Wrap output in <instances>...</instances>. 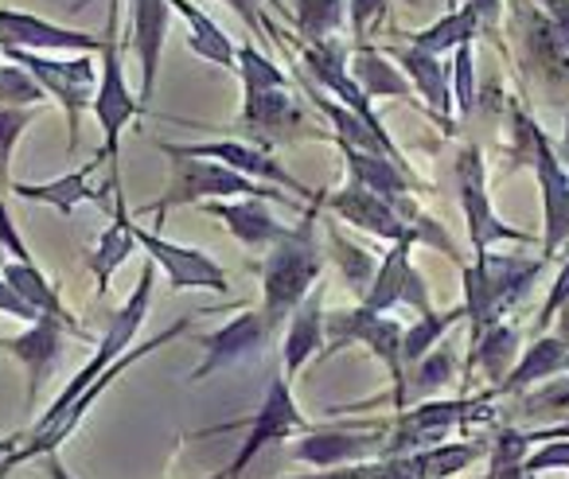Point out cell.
<instances>
[{"label":"cell","mask_w":569,"mask_h":479,"mask_svg":"<svg viewBox=\"0 0 569 479\" xmlns=\"http://www.w3.org/2000/svg\"><path fill=\"white\" fill-rule=\"evenodd\" d=\"M325 199V191H317L305 207V219L297 227H284V234L269 246L266 261H261V316H266L269 336H277L312 292V285H320L325 253L317 246V219Z\"/></svg>","instance_id":"obj_1"},{"label":"cell","mask_w":569,"mask_h":479,"mask_svg":"<svg viewBox=\"0 0 569 479\" xmlns=\"http://www.w3.org/2000/svg\"><path fill=\"white\" fill-rule=\"evenodd\" d=\"M152 281H157V266L152 261H144V269H141V281H137V289L129 292V300L126 305L113 312V320H110V328H106V336L98 339V355L87 362V367L79 370V375L71 378V386H67L63 393L56 398V406L48 409V413L36 421V429L28 432V440H40V437H48L51 429H56L59 421H63V413L74 406V401L82 398V393L90 390V386L98 382V375H106V370L113 367V362L121 359V355L133 347V339H137V331H141V323H144V316H149V300H152Z\"/></svg>","instance_id":"obj_2"},{"label":"cell","mask_w":569,"mask_h":479,"mask_svg":"<svg viewBox=\"0 0 569 479\" xmlns=\"http://www.w3.org/2000/svg\"><path fill=\"white\" fill-rule=\"evenodd\" d=\"M164 152H172V180L160 203H152V214H168L172 207L183 203H219V199H284V191L261 188V183L246 180V176L230 172L219 160H203V157H188L176 144H160Z\"/></svg>","instance_id":"obj_3"},{"label":"cell","mask_w":569,"mask_h":479,"mask_svg":"<svg viewBox=\"0 0 569 479\" xmlns=\"http://www.w3.org/2000/svg\"><path fill=\"white\" fill-rule=\"evenodd\" d=\"M402 336H406V328L398 320H390V316H375V312H367L363 305L340 308V312H328V320H325V351H320V359H328V355H336L348 343H367L371 355L390 375V401L406 406Z\"/></svg>","instance_id":"obj_4"},{"label":"cell","mask_w":569,"mask_h":479,"mask_svg":"<svg viewBox=\"0 0 569 479\" xmlns=\"http://www.w3.org/2000/svg\"><path fill=\"white\" fill-rule=\"evenodd\" d=\"M118 17H121V4L110 0V20H106V36H102V79H98L94 102H90L98 113V126H102V160H110L113 172H118L121 133H126L129 121L141 113V98H133L126 74H121Z\"/></svg>","instance_id":"obj_5"},{"label":"cell","mask_w":569,"mask_h":479,"mask_svg":"<svg viewBox=\"0 0 569 479\" xmlns=\"http://www.w3.org/2000/svg\"><path fill=\"white\" fill-rule=\"evenodd\" d=\"M519 137L527 144V160L538 172V188H542V261L558 258L561 246H569V172L558 160V152L550 149L546 133L538 129V121L519 118Z\"/></svg>","instance_id":"obj_6"},{"label":"cell","mask_w":569,"mask_h":479,"mask_svg":"<svg viewBox=\"0 0 569 479\" xmlns=\"http://www.w3.org/2000/svg\"><path fill=\"white\" fill-rule=\"evenodd\" d=\"M4 56L24 67L43 87V94L59 98V106L67 110V129H71L67 144L74 149V144H79V118H82V110L94 102V87H98L94 63H90L87 56L67 59L63 63V59H48V56H36V51H12V48H4Z\"/></svg>","instance_id":"obj_7"},{"label":"cell","mask_w":569,"mask_h":479,"mask_svg":"<svg viewBox=\"0 0 569 479\" xmlns=\"http://www.w3.org/2000/svg\"><path fill=\"white\" fill-rule=\"evenodd\" d=\"M457 196L460 207H465V219H468V238H472V258H483L491 253V242H527L530 234L522 230L507 227L503 219H496V207L488 199V176H483V157L476 144H465L457 157Z\"/></svg>","instance_id":"obj_8"},{"label":"cell","mask_w":569,"mask_h":479,"mask_svg":"<svg viewBox=\"0 0 569 479\" xmlns=\"http://www.w3.org/2000/svg\"><path fill=\"white\" fill-rule=\"evenodd\" d=\"M305 429H309V421H305V413L297 409L293 382H289L284 375H273V378H269V390H266V398H261L258 413L246 421L242 448H238L234 460H230L227 479L242 476V471L250 468L253 456L266 452L269 445H277V440L293 437V432H305Z\"/></svg>","instance_id":"obj_9"},{"label":"cell","mask_w":569,"mask_h":479,"mask_svg":"<svg viewBox=\"0 0 569 479\" xmlns=\"http://www.w3.org/2000/svg\"><path fill=\"white\" fill-rule=\"evenodd\" d=\"M375 432H356L351 425L343 429H309L301 440L289 445V456L301 463H312L317 471L340 468V463H363L390 456L387 425H371Z\"/></svg>","instance_id":"obj_10"},{"label":"cell","mask_w":569,"mask_h":479,"mask_svg":"<svg viewBox=\"0 0 569 479\" xmlns=\"http://www.w3.org/2000/svg\"><path fill=\"white\" fill-rule=\"evenodd\" d=\"M133 238H137V246H144V250H149L152 266L164 269V277H168V285H172V289H211V292H227L230 289L227 269H222L214 258H207L203 250L168 242L164 234L137 227V222H133Z\"/></svg>","instance_id":"obj_11"},{"label":"cell","mask_w":569,"mask_h":479,"mask_svg":"<svg viewBox=\"0 0 569 479\" xmlns=\"http://www.w3.org/2000/svg\"><path fill=\"white\" fill-rule=\"evenodd\" d=\"M413 242H418V238H413V230H410V234H406L402 242L390 246V253L379 261V273H375L371 289H367V297H363L367 312L387 316L390 308H398V305H413L418 308V316L433 312V308H429L426 285H421L418 269L410 266V246Z\"/></svg>","instance_id":"obj_12"},{"label":"cell","mask_w":569,"mask_h":479,"mask_svg":"<svg viewBox=\"0 0 569 479\" xmlns=\"http://www.w3.org/2000/svg\"><path fill=\"white\" fill-rule=\"evenodd\" d=\"M67 323L51 320V316H40L36 323H28L20 336L12 339H0V351H9L12 359L24 367V401L28 406H36V393L43 390V382L51 378V370L59 367V359H63V339H67Z\"/></svg>","instance_id":"obj_13"},{"label":"cell","mask_w":569,"mask_h":479,"mask_svg":"<svg viewBox=\"0 0 569 479\" xmlns=\"http://www.w3.org/2000/svg\"><path fill=\"white\" fill-rule=\"evenodd\" d=\"M0 48L12 51H82V56H102V36L74 32V28L51 24L32 12L0 9Z\"/></svg>","instance_id":"obj_14"},{"label":"cell","mask_w":569,"mask_h":479,"mask_svg":"<svg viewBox=\"0 0 569 479\" xmlns=\"http://www.w3.org/2000/svg\"><path fill=\"white\" fill-rule=\"evenodd\" d=\"M269 328H266V316L261 312H242L234 316L230 323H222L219 331L211 336H199V347H203V362L191 370V382H203L211 378L214 370L230 367V362H242L250 355H258L261 347L269 343Z\"/></svg>","instance_id":"obj_15"},{"label":"cell","mask_w":569,"mask_h":479,"mask_svg":"<svg viewBox=\"0 0 569 479\" xmlns=\"http://www.w3.org/2000/svg\"><path fill=\"white\" fill-rule=\"evenodd\" d=\"M301 59L305 67H309V74L320 82V87L328 90V94L340 98V106H348L356 118H363L367 126L375 129V133L387 137V129H382L379 113L371 110V98L363 94V90L356 87V79H351L348 71V56L340 51V43L325 40V43H301Z\"/></svg>","instance_id":"obj_16"},{"label":"cell","mask_w":569,"mask_h":479,"mask_svg":"<svg viewBox=\"0 0 569 479\" xmlns=\"http://www.w3.org/2000/svg\"><path fill=\"white\" fill-rule=\"evenodd\" d=\"M180 152H188V157H203V160H219V164H227L230 172L246 176V180H266V183H281V188H293L297 196L312 199L317 191L305 188L301 180H297L293 172L284 164H277L273 157H269L266 149H258V144H242V141H211V144H176Z\"/></svg>","instance_id":"obj_17"},{"label":"cell","mask_w":569,"mask_h":479,"mask_svg":"<svg viewBox=\"0 0 569 479\" xmlns=\"http://www.w3.org/2000/svg\"><path fill=\"white\" fill-rule=\"evenodd\" d=\"M515 24H519V40L527 51L530 67L542 74L546 82H569V48L561 43V36L553 32V24L538 9L519 4L515 9Z\"/></svg>","instance_id":"obj_18"},{"label":"cell","mask_w":569,"mask_h":479,"mask_svg":"<svg viewBox=\"0 0 569 479\" xmlns=\"http://www.w3.org/2000/svg\"><path fill=\"white\" fill-rule=\"evenodd\" d=\"M325 281L301 300L293 316H289V328H284V378L293 382L305 370L309 359H320V343H325Z\"/></svg>","instance_id":"obj_19"},{"label":"cell","mask_w":569,"mask_h":479,"mask_svg":"<svg viewBox=\"0 0 569 479\" xmlns=\"http://www.w3.org/2000/svg\"><path fill=\"white\" fill-rule=\"evenodd\" d=\"M332 211L340 214V219H348L351 227L367 230V234L375 238H387V242H402L406 234H410V227H406L402 219H398V211L387 203V199H379L375 191L359 188V183H348V188H340L332 199Z\"/></svg>","instance_id":"obj_20"},{"label":"cell","mask_w":569,"mask_h":479,"mask_svg":"<svg viewBox=\"0 0 569 479\" xmlns=\"http://www.w3.org/2000/svg\"><path fill=\"white\" fill-rule=\"evenodd\" d=\"M207 214L227 222V230L246 246V250H269L284 227L266 211L261 199H219V203H203Z\"/></svg>","instance_id":"obj_21"},{"label":"cell","mask_w":569,"mask_h":479,"mask_svg":"<svg viewBox=\"0 0 569 479\" xmlns=\"http://www.w3.org/2000/svg\"><path fill=\"white\" fill-rule=\"evenodd\" d=\"M340 149H343V160H348L351 183L375 191V196L387 199L390 207H398L402 199H410V180H406L402 164H398L395 157H387V152L351 149V144H343V141H340Z\"/></svg>","instance_id":"obj_22"},{"label":"cell","mask_w":569,"mask_h":479,"mask_svg":"<svg viewBox=\"0 0 569 479\" xmlns=\"http://www.w3.org/2000/svg\"><path fill=\"white\" fill-rule=\"evenodd\" d=\"M558 375H569V347L561 343L558 336H538L535 343L519 355L515 370L503 378V386H499L496 393H527Z\"/></svg>","instance_id":"obj_23"},{"label":"cell","mask_w":569,"mask_h":479,"mask_svg":"<svg viewBox=\"0 0 569 479\" xmlns=\"http://www.w3.org/2000/svg\"><path fill=\"white\" fill-rule=\"evenodd\" d=\"M98 164H102V152H98L90 164H82L79 172L71 176H59V180H48V183H12V191H17L20 199H32V203H48L56 207L59 214H67L71 219V211L79 203H102V188H90V176L98 172Z\"/></svg>","instance_id":"obj_24"},{"label":"cell","mask_w":569,"mask_h":479,"mask_svg":"<svg viewBox=\"0 0 569 479\" xmlns=\"http://www.w3.org/2000/svg\"><path fill=\"white\" fill-rule=\"evenodd\" d=\"M0 277L9 281V289L32 308L36 316H51V320L67 323L71 331H82L79 320L63 308V297H59L56 285L43 277L40 266H24V261H0Z\"/></svg>","instance_id":"obj_25"},{"label":"cell","mask_w":569,"mask_h":479,"mask_svg":"<svg viewBox=\"0 0 569 479\" xmlns=\"http://www.w3.org/2000/svg\"><path fill=\"white\" fill-rule=\"evenodd\" d=\"M519 331L511 328V323H491L488 331H480V336L472 339V351H468V367H476L483 378H488L491 386H503V378L515 370V362H519Z\"/></svg>","instance_id":"obj_26"},{"label":"cell","mask_w":569,"mask_h":479,"mask_svg":"<svg viewBox=\"0 0 569 479\" xmlns=\"http://www.w3.org/2000/svg\"><path fill=\"white\" fill-rule=\"evenodd\" d=\"M137 250V238H133V219L126 211V199L118 191V207H113V222L102 230L98 238L94 253H90V273L98 277V297L110 292V277L118 273L121 261H129V253Z\"/></svg>","instance_id":"obj_27"},{"label":"cell","mask_w":569,"mask_h":479,"mask_svg":"<svg viewBox=\"0 0 569 479\" xmlns=\"http://www.w3.org/2000/svg\"><path fill=\"white\" fill-rule=\"evenodd\" d=\"M483 269H488V281H491V300H496V316L503 320L507 308H515L522 297L530 292V285H535L538 269H542V261H530V258H515V253H499V258H491V253H483Z\"/></svg>","instance_id":"obj_28"},{"label":"cell","mask_w":569,"mask_h":479,"mask_svg":"<svg viewBox=\"0 0 569 479\" xmlns=\"http://www.w3.org/2000/svg\"><path fill=\"white\" fill-rule=\"evenodd\" d=\"M390 56H395L398 63H402V71L410 74L413 90L426 98L429 113H433L437 121L449 118L452 113V90H449V82H445L441 59L426 56V51H418V48H398V51H390Z\"/></svg>","instance_id":"obj_29"},{"label":"cell","mask_w":569,"mask_h":479,"mask_svg":"<svg viewBox=\"0 0 569 479\" xmlns=\"http://www.w3.org/2000/svg\"><path fill=\"white\" fill-rule=\"evenodd\" d=\"M351 79L367 98H398V102H413L418 90L395 71V63H387V56H379L375 48L359 43V51L351 56Z\"/></svg>","instance_id":"obj_30"},{"label":"cell","mask_w":569,"mask_h":479,"mask_svg":"<svg viewBox=\"0 0 569 479\" xmlns=\"http://www.w3.org/2000/svg\"><path fill=\"white\" fill-rule=\"evenodd\" d=\"M242 126L253 129V133L281 137L289 126H305V121L289 90H253V94H246Z\"/></svg>","instance_id":"obj_31"},{"label":"cell","mask_w":569,"mask_h":479,"mask_svg":"<svg viewBox=\"0 0 569 479\" xmlns=\"http://www.w3.org/2000/svg\"><path fill=\"white\" fill-rule=\"evenodd\" d=\"M480 24H483L480 12H476L472 4H465V9L449 12V17L437 20V24L413 32L410 36V48H418V51H426V56L441 59L445 51H457V48H465V43H472L476 32H480Z\"/></svg>","instance_id":"obj_32"},{"label":"cell","mask_w":569,"mask_h":479,"mask_svg":"<svg viewBox=\"0 0 569 479\" xmlns=\"http://www.w3.org/2000/svg\"><path fill=\"white\" fill-rule=\"evenodd\" d=\"M465 305H457V308H449V312H426V316H418V320L406 328V336H402V367H406V375H410V367H418L421 359H426L429 351H433L437 343H441V336L449 328H457L460 320H465Z\"/></svg>","instance_id":"obj_33"},{"label":"cell","mask_w":569,"mask_h":479,"mask_svg":"<svg viewBox=\"0 0 569 479\" xmlns=\"http://www.w3.org/2000/svg\"><path fill=\"white\" fill-rule=\"evenodd\" d=\"M519 413L522 421H535V425H566L569 421V375H558L550 382L535 386V390L519 393Z\"/></svg>","instance_id":"obj_34"},{"label":"cell","mask_w":569,"mask_h":479,"mask_svg":"<svg viewBox=\"0 0 569 479\" xmlns=\"http://www.w3.org/2000/svg\"><path fill=\"white\" fill-rule=\"evenodd\" d=\"M483 448L476 440H441V445L418 448L413 460H418V476L421 479H452L465 468H472V460Z\"/></svg>","instance_id":"obj_35"},{"label":"cell","mask_w":569,"mask_h":479,"mask_svg":"<svg viewBox=\"0 0 569 479\" xmlns=\"http://www.w3.org/2000/svg\"><path fill=\"white\" fill-rule=\"evenodd\" d=\"M328 246H332L336 266H340V273L348 277L351 289H356L359 297H367V289H371L375 273H379V261H375L371 253L363 250V246L348 242V238H343V230L336 227V222H328Z\"/></svg>","instance_id":"obj_36"},{"label":"cell","mask_w":569,"mask_h":479,"mask_svg":"<svg viewBox=\"0 0 569 479\" xmlns=\"http://www.w3.org/2000/svg\"><path fill=\"white\" fill-rule=\"evenodd\" d=\"M413 378L406 375V401H410V390L413 393H433L441 386L452 382V370H457V355H452L449 343H437L418 367H410Z\"/></svg>","instance_id":"obj_37"},{"label":"cell","mask_w":569,"mask_h":479,"mask_svg":"<svg viewBox=\"0 0 569 479\" xmlns=\"http://www.w3.org/2000/svg\"><path fill=\"white\" fill-rule=\"evenodd\" d=\"M297 28L309 36V43L332 40L343 28V0H297Z\"/></svg>","instance_id":"obj_38"},{"label":"cell","mask_w":569,"mask_h":479,"mask_svg":"<svg viewBox=\"0 0 569 479\" xmlns=\"http://www.w3.org/2000/svg\"><path fill=\"white\" fill-rule=\"evenodd\" d=\"M530 432L519 429H499L496 445H491V479H530L522 471V460L530 452Z\"/></svg>","instance_id":"obj_39"},{"label":"cell","mask_w":569,"mask_h":479,"mask_svg":"<svg viewBox=\"0 0 569 479\" xmlns=\"http://www.w3.org/2000/svg\"><path fill=\"white\" fill-rule=\"evenodd\" d=\"M234 71L242 74L246 94H253V90H284V71L273 63V59L253 51V43L234 48Z\"/></svg>","instance_id":"obj_40"},{"label":"cell","mask_w":569,"mask_h":479,"mask_svg":"<svg viewBox=\"0 0 569 479\" xmlns=\"http://www.w3.org/2000/svg\"><path fill=\"white\" fill-rule=\"evenodd\" d=\"M48 102L43 87L24 71L20 63H0V106H17V110H40Z\"/></svg>","instance_id":"obj_41"},{"label":"cell","mask_w":569,"mask_h":479,"mask_svg":"<svg viewBox=\"0 0 569 479\" xmlns=\"http://www.w3.org/2000/svg\"><path fill=\"white\" fill-rule=\"evenodd\" d=\"M32 126V110H17V106H0V183L12 188V149L24 137V129Z\"/></svg>","instance_id":"obj_42"},{"label":"cell","mask_w":569,"mask_h":479,"mask_svg":"<svg viewBox=\"0 0 569 479\" xmlns=\"http://www.w3.org/2000/svg\"><path fill=\"white\" fill-rule=\"evenodd\" d=\"M476 51L472 43L457 48V59H452V74H457V87H452V102H457L460 113H472L476 106Z\"/></svg>","instance_id":"obj_43"},{"label":"cell","mask_w":569,"mask_h":479,"mask_svg":"<svg viewBox=\"0 0 569 479\" xmlns=\"http://www.w3.org/2000/svg\"><path fill=\"white\" fill-rule=\"evenodd\" d=\"M569 305V261L558 269V277H553V285H550V292H546V305H542V312H538V320H535V328L538 331H546L553 320H558V312Z\"/></svg>","instance_id":"obj_44"},{"label":"cell","mask_w":569,"mask_h":479,"mask_svg":"<svg viewBox=\"0 0 569 479\" xmlns=\"http://www.w3.org/2000/svg\"><path fill=\"white\" fill-rule=\"evenodd\" d=\"M348 12H351V36L363 43L375 20L387 17V0H348Z\"/></svg>","instance_id":"obj_45"},{"label":"cell","mask_w":569,"mask_h":479,"mask_svg":"<svg viewBox=\"0 0 569 479\" xmlns=\"http://www.w3.org/2000/svg\"><path fill=\"white\" fill-rule=\"evenodd\" d=\"M0 242H4V250L12 253V261H24V266H36L32 253H28V246H24V238H20L17 222H12L9 207H4V199H0Z\"/></svg>","instance_id":"obj_46"},{"label":"cell","mask_w":569,"mask_h":479,"mask_svg":"<svg viewBox=\"0 0 569 479\" xmlns=\"http://www.w3.org/2000/svg\"><path fill=\"white\" fill-rule=\"evenodd\" d=\"M238 12L246 28H266V4H277V0H222Z\"/></svg>","instance_id":"obj_47"},{"label":"cell","mask_w":569,"mask_h":479,"mask_svg":"<svg viewBox=\"0 0 569 479\" xmlns=\"http://www.w3.org/2000/svg\"><path fill=\"white\" fill-rule=\"evenodd\" d=\"M0 312H4V316H17V320H24V323L40 320V316H36L32 308H28L24 300H20L17 292L9 289V281H4V277H0Z\"/></svg>","instance_id":"obj_48"},{"label":"cell","mask_w":569,"mask_h":479,"mask_svg":"<svg viewBox=\"0 0 569 479\" xmlns=\"http://www.w3.org/2000/svg\"><path fill=\"white\" fill-rule=\"evenodd\" d=\"M542 17L553 24V32L561 36V43L569 48V0H542Z\"/></svg>","instance_id":"obj_49"},{"label":"cell","mask_w":569,"mask_h":479,"mask_svg":"<svg viewBox=\"0 0 569 479\" xmlns=\"http://www.w3.org/2000/svg\"><path fill=\"white\" fill-rule=\"evenodd\" d=\"M476 12H480V20L483 24H496L499 20V12H503V0H468Z\"/></svg>","instance_id":"obj_50"},{"label":"cell","mask_w":569,"mask_h":479,"mask_svg":"<svg viewBox=\"0 0 569 479\" xmlns=\"http://www.w3.org/2000/svg\"><path fill=\"white\" fill-rule=\"evenodd\" d=\"M43 460H48V476H51V479H74L71 471L63 468V460H59L56 452H51V456H43Z\"/></svg>","instance_id":"obj_51"},{"label":"cell","mask_w":569,"mask_h":479,"mask_svg":"<svg viewBox=\"0 0 569 479\" xmlns=\"http://www.w3.org/2000/svg\"><path fill=\"white\" fill-rule=\"evenodd\" d=\"M17 445H20V437H0V460H4Z\"/></svg>","instance_id":"obj_52"},{"label":"cell","mask_w":569,"mask_h":479,"mask_svg":"<svg viewBox=\"0 0 569 479\" xmlns=\"http://www.w3.org/2000/svg\"><path fill=\"white\" fill-rule=\"evenodd\" d=\"M561 157H566V172H569V118H566V137H561Z\"/></svg>","instance_id":"obj_53"},{"label":"cell","mask_w":569,"mask_h":479,"mask_svg":"<svg viewBox=\"0 0 569 479\" xmlns=\"http://www.w3.org/2000/svg\"><path fill=\"white\" fill-rule=\"evenodd\" d=\"M203 479H227V468H219V471H211V476H203Z\"/></svg>","instance_id":"obj_54"},{"label":"cell","mask_w":569,"mask_h":479,"mask_svg":"<svg viewBox=\"0 0 569 479\" xmlns=\"http://www.w3.org/2000/svg\"><path fill=\"white\" fill-rule=\"evenodd\" d=\"M530 479H538V476H530Z\"/></svg>","instance_id":"obj_55"},{"label":"cell","mask_w":569,"mask_h":479,"mask_svg":"<svg viewBox=\"0 0 569 479\" xmlns=\"http://www.w3.org/2000/svg\"><path fill=\"white\" fill-rule=\"evenodd\" d=\"M566 425H569V421H566Z\"/></svg>","instance_id":"obj_56"}]
</instances>
